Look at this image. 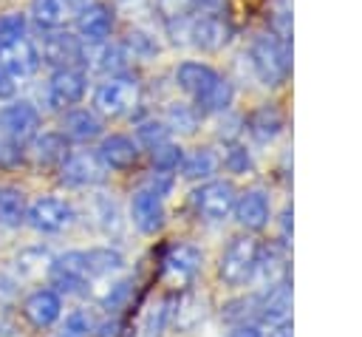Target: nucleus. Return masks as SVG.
Wrapping results in <instances>:
<instances>
[{"instance_id": "nucleus-1", "label": "nucleus", "mask_w": 362, "mask_h": 337, "mask_svg": "<svg viewBox=\"0 0 362 337\" xmlns=\"http://www.w3.org/2000/svg\"><path fill=\"white\" fill-rule=\"evenodd\" d=\"M252 74L260 85L266 88H280L286 85L288 74H291V42L277 40L272 31L269 34H257L249 42V54H246Z\"/></svg>"}, {"instance_id": "nucleus-2", "label": "nucleus", "mask_w": 362, "mask_h": 337, "mask_svg": "<svg viewBox=\"0 0 362 337\" xmlns=\"http://www.w3.org/2000/svg\"><path fill=\"white\" fill-rule=\"evenodd\" d=\"M260 255V241L252 232L232 235L229 244L218 255V280L229 289H243L252 283L255 263Z\"/></svg>"}, {"instance_id": "nucleus-3", "label": "nucleus", "mask_w": 362, "mask_h": 337, "mask_svg": "<svg viewBox=\"0 0 362 337\" xmlns=\"http://www.w3.org/2000/svg\"><path fill=\"white\" fill-rule=\"evenodd\" d=\"M204 272V252L189 241H173L161 255V278L170 289H189Z\"/></svg>"}, {"instance_id": "nucleus-4", "label": "nucleus", "mask_w": 362, "mask_h": 337, "mask_svg": "<svg viewBox=\"0 0 362 337\" xmlns=\"http://www.w3.org/2000/svg\"><path fill=\"white\" fill-rule=\"evenodd\" d=\"M238 198V187L229 178H206L198 181V187L189 193V207L201 221L221 224L232 215Z\"/></svg>"}, {"instance_id": "nucleus-5", "label": "nucleus", "mask_w": 362, "mask_h": 337, "mask_svg": "<svg viewBox=\"0 0 362 337\" xmlns=\"http://www.w3.org/2000/svg\"><path fill=\"white\" fill-rule=\"evenodd\" d=\"M136 105H139V82L127 74L107 76L93 91V110L105 119L127 116V113H133Z\"/></svg>"}, {"instance_id": "nucleus-6", "label": "nucleus", "mask_w": 362, "mask_h": 337, "mask_svg": "<svg viewBox=\"0 0 362 337\" xmlns=\"http://www.w3.org/2000/svg\"><path fill=\"white\" fill-rule=\"evenodd\" d=\"M272 215H274L272 198L263 187H246L238 193L235 207H232V218L243 232H252V235L263 232L272 224Z\"/></svg>"}, {"instance_id": "nucleus-7", "label": "nucleus", "mask_w": 362, "mask_h": 337, "mask_svg": "<svg viewBox=\"0 0 362 337\" xmlns=\"http://www.w3.org/2000/svg\"><path fill=\"white\" fill-rule=\"evenodd\" d=\"M25 221L37 232L54 235V232L68 229L76 221V212H74V207L68 201L54 198V195H45V198H37L31 207H25Z\"/></svg>"}, {"instance_id": "nucleus-8", "label": "nucleus", "mask_w": 362, "mask_h": 337, "mask_svg": "<svg viewBox=\"0 0 362 337\" xmlns=\"http://www.w3.org/2000/svg\"><path fill=\"white\" fill-rule=\"evenodd\" d=\"M105 178H107V170L99 161L96 150L93 153H88V150L68 153L65 161L59 164V181L68 187H99V184H105Z\"/></svg>"}, {"instance_id": "nucleus-9", "label": "nucleus", "mask_w": 362, "mask_h": 337, "mask_svg": "<svg viewBox=\"0 0 362 337\" xmlns=\"http://www.w3.org/2000/svg\"><path fill=\"white\" fill-rule=\"evenodd\" d=\"M130 221L141 235H158L167 221L164 198L147 187H139L130 195Z\"/></svg>"}, {"instance_id": "nucleus-10", "label": "nucleus", "mask_w": 362, "mask_h": 337, "mask_svg": "<svg viewBox=\"0 0 362 337\" xmlns=\"http://www.w3.org/2000/svg\"><path fill=\"white\" fill-rule=\"evenodd\" d=\"M40 59L48 62L51 68H71L76 62H85V42L79 40V34L51 28L42 40Z\"/></svg>"}, {"instance_id": "nucleus-11", "label": "nucleus", "mask_w": 362, "mask_h": 337, "mask_svg": "<svg viewBox=\"0 0 362 337\" xmlns=\"http://www.w3.org/2000/svg\"><path fill=\"white\" fill-rule=\"evenodd\" d=\"M288 246H283L280 241L274 244H260V255H257V263H255V275H252V283L249 286H257L260 289H269L280 280H288L291 278V269H288V255H286Z\"/></svg>"}, {"instance_id": "nucleus-12", "label": "nucleus", "mask_w": 362, "mask_h": 337, "mask_svg": "<svg viewBox=\"0 0 362 337\" xmlns=\"http://www.w3.org/2000/svg\"><path fill=\"white\" fill-rule=\"evenodd\" d=\"M232 40V25L223 20V14H198L189 20V42L198 51L215 54L226 48Z\"/></svg>"}, {"instance_id": "nucleus-13", "label": "nucleus", "mask_w": 362, "mask_h": 337, "mask_svg": "<svg viewBox=\"0 0 362 337\" xmlns=\"http://www.w3.org/2000/svg\"><path fill=\"white\" fill-rule=\"evenodd\" d=\"M85 88H88V76H85L82 68H76V65L57 68L48 79L45 99H48L51 108H68V105H76L85 96Z\"/></svg>"}, {"instance_id": "nucleus-14", "label": "nucleus", "mask_w": 362, "mask_h": 337, "mask_svg": "<svg viewBox=\"0 0 362 337\" xmlns=\"http://www.w3.org/2000/svg\"><path fill=\"white\" fill-rule=\"evenodd\" d=\"M96 156L99 161L105 164V170H116V173H124V170H133L141 159V150H139V142L133 136H124V133H110V136H102L99 147H96Z\"/></svg>"}, {"instance_id": "nucleus-15", "label": "nucleus", "mask_w": 362, "mask_h": 337, "mask_svg": "<svg viewBox=\"0 0 362 337\" xmlns=\"http://www.w3.org/2000/svg\"><path fill=\"white\" fill-rule=\"evenodd\" d=\"M37 127H40V113L31 102H11L0 108V133L6 139H14L23 144L37 136Z\"/></svg>"}, {"instance_id": "nucleus-16", "label": "nucleus", "mask_w": 362, "mask_h": 337, "mask_svg": "<svg viewBox=\"0 0 362 337\" xmlns=\"http://www.w3.org/2000/svg\"><path fill=\"white\" fill-rule=\"evenodd\" d=\"M291 320V278L257 292V323L274 326Z\"/></svg>"}, {"instance_id": "nucleus-17", "label": "nucleus", "mask_w": 362, "mask_h": 337, "mask_svg": "<svg viewBox=\"0 0 362 337\" xmlns=\"http://www.w3.org/2000/svg\"><path fill=\"white\" fill-rule=\"evenodd\" d=\"M110 31H113V8L110 6L96 0L76 11V34L82 42H88V45L105 42L110 37Z\"/></svg>"}, {"instance_id": "nucleus-18", "label": "nucleus", "mask_w": 362, "mask_h": 337, "mask_svg": "<svg viewBox=\"0 0 362 337\" xmlns=\"http://www.w3.org/2000/svg\"><path fill=\"white\" fill-rule=\"evenodd\" d=\"M243 130L252 136L255 144L266 147V144L277 142V136L286 130V116L280 113L277 105H260L243 119Z\"/></svg>"}, {"instance_id": "nucleus-19", "label": "nucleus", "mask_w": 362, "mask_h": 337, "mask_svg": "<svg viewBox=\"0 0 362 337\" xmlns=\"http://www.w3.org/2000/svg\"><path fill=\"white\" fill-rule=\"evenodd\" d=\"M23 317L34 329H48L62 317V297L54 289H37L23 300Z\"/></svg>"}, {"instance_id": "nucleus-20", "label": "nucleus", "mask_w": 362, "mask_h": 337, "mask_svg": "<svg viewBox=\"0 0 362 337\" xmlns=\"http://www.w3.org/2000/svg\"><path fill=\"white\" fill-rule=\"evenodd\" d=\"M0 65L17 79V76H31L40 68V51L28 37H20L14 42L0 45Z\"/></svg>"}, {"instance_id": "nucleus-21", "label": "nucleus", "mask_w": 362, "mask_h": 337, "mask_svg": "<svg viewBox=\"0 0 362 337\" xmlns=\"http://www.w3.org/2000/svg\"><path fill=\"white\" fill-rule=\"evenodd\" d=\"M218 76H221V74H218L212 65L198 62V59H184V62H178V68H175V74H173L175 85H178L189 99H198Z\"/></svg>"}, {"instance_id": "nucleus-22", "label": "nucleus", "mask_w": 362, "mask_h": 337, "mask_svg": "<svg viewBox=\"0 0 362 337\" xmlns=\"http://www.w3.org/2000/svg\"><path fill=\"white\" fill-rule=\"evenodd\" d=\"M102 119L96 110H88V108H74L62 116V136L68 142H79V144H88V142H96L102 136Z\"/></svg>"}, {"instance_id": "nucleus-23", "label": "nucleus", "mask_w": 362, "mask_h": 337, "mask_svg": "<svg viewBox=\"0 0 362 337\" xmlns=\"http://www.w3.org/2000/svg\"><path fill=\"white\" fill-rule=\"evenodd\" d=\"M221 167V156L212 150V147H195L189 153L181 156L178 161V173L181 178L187 181H206V178H215Z\"/></svg>"}, {"instance_id": "nucleus-24", "label": "nucleus", "mask_w": 362, "mask_h": 337, "mask_svg": "<svg viewBox=\"0 0 362 337\" xmlns=\"http://www.w3.org/2000/svg\"><path fill=\"white\" fill-rule=\"evenodd\" d=\"M90 62L96 71L107 74V76H119V74H127V62H130V54L122 42H96L90 48Z\"/></svg>"}, {"instance_id": "nucleus-25", "label": "nucleus", "mask_w": 362, "mask_h": 337, "mask_svg": "<svg viewBox=\"0 0 362 337\" xmlns=\"http://www.w3.org/2000/svg\"><path fill=\"white\" fill-rule=\"evenodd\" d=\"M85 269L90 280L110 278L124 269V255L116 246H90L85 249Z\"/></svg>"}, {"instance_id": "nucleus-26", "label": "nucleus", "mask_w": 362, "mask_h": 337, "mask_svg": "<svg viewBox=\"0 0 362 337\" xmlns=\"http://www.w3.org/2000/svg\"><path fill=\"white\" fill-rule=\"evenodd\" d=\"M235 102V85L221 74L198 99H192V105L201 110V113H223L229 110Z\"/></svg>"}, {"instance_id": "nucleus-27", "label": "nucleus", "mask_w": 362, "mask_h": 337, "mask_svg": "<svg viewBox=\"0 0 362 337\" xmlns=\"http://www.w3.org/2000/svg\"><path fill=\"white\" fill-rule=\"evenodd\" d=\"M201 110L192 105V102H170L164 108V125L170 127V133H181V136H189L198 130L201 125Z\"/></svg>"}, {"instance_id": "nucleus-28", "label": "nucleus", "mask_w": 362, "mask_h": 337, "mask_svg": "<svg viewBox=\"0 0 362 337\" xmlns=\"http://www.w3.org/2000/svg\"><path fill=\"white\" fill-rule=\"evenodd\" d=\"M34 161L42 164V167H59L65 161V156L71 153L68 150V139L62 133H42V136H34Z\"/></svg>"}, {"instance_id": "nucleus-29", "label": "nucleus", "mask_w": 362, "mask_h": 337, "mask_svg": "<svg viewBox=\"0 0 362 337\" xmlns=\"http://www.w3.org/2000/svg\"><path fill=\"white\" fill-rule=\"evenodd\" d=\"M206 314V306H204V297H198L195 292L184 289V295L175 297V306H173V326L175 329H192L204 320Z\"/></svg>"}, {"instance_id": "nucleus-30", "label": "nucleus", "mask_w": 362, "mask_h": 337, "mask_svg": "<svg viewBox=\"0 0 362 337\" xmlns=\"http://www.w3.org/2000/svg\"><path fill=\"white\" fill-rule=\"evenodd\" d=\"M221 320H226L229 326H235V323H257V292L229 297L221 306Z\"/></svg>"}, {"instance_id": "nucleus-31", "label": "nucleus", "mask_w": 362, "mask_h": 337, "mask_svg": "<svg viewBox=\"0 0 362 337\" xmlns=\"http://www.w3.org/2000/svg\"><path fill=\"white\" fill-rule=\"evenodd\" d=\"M221 164H223V170L232 173V176H249V173H255V156H252V150H249L240 139L223 144Z\"/></svg>"}, {"instance_id": "nucleus-32", "label": "nucleus", "mask_w": 362, "mask_h": 337, "mask_svg": "<svg viewBox=\"0 0 362 337\" xmlns=\"http://www.w3.org/2000/svg\"><path fill=\"white\" fill-rule=\"evenodd\" d=\"M25 224V198L17 187H0V227H20Z\"/></svg>"}, {"instance_id": "nucleus-33", "label": "nucleus", "mask_w": 362, "mask_h": 337, "mask_svg": "<svg viewBox=\"0 0 362 337\" xmlns=\"http://www.w3.org/2000/svg\"><path fill=\"white\" fill-rule=\"evenodd\" d=\"M31 17L40 28H59L68 17L65 0H31Z\"/></svg>"}, {"instance_id": "nucleus-34", "label": "nucleus", "mask_w": 362, "mask_h": 337, "mask_svg": "<svg viewBox=\"0 0 362 337\" xmlns=\"http://www.w3.org/2000/svg\"><path fill=\"white\" fill-rule=\"evenodd\" d=\"M181 156H184V147L178 142H173V139L150 147V164H153V170H170V173H175Z\"/></svg>"}, {"instance_id": "nucleus-35", "label": "nucleus", "mask_w": 362, "mask_h": 337, "mask_svg": "<svg viewBox=\"0 0 362 337\" xmlns=\"http://www.w3.org/2000/svg\"><path fill=\"white\" fill-rule=\"evenodd\" d=\"M167 139H173V136H170V127L161 119H141L136 125V142H139V147H147L150 150L153 144H161Z\"/></svg>"}, {"instance_id": "nucleus-36", "label": "nucleus", "mask_w": 362, "mask_h": 337, "mask_svg": "<svg viewBox=\"0 0 362 337\" xmlns=\"http://www.w3.org/2000/svg\"><path fill=\"white\" fill-rule=\"evenodd\" d=\"M93 331H96V323H93V317H90L88 312H82V309L65 314V320H62V326H59V337H93Z\"/></svg>"}, {"instance_id": "nucleus-37", "label": "nucleus", "mask_w": 362, "mask_h": 337, "mask_svg": "<svg viewBox=\"0 0 362 337\" xmlns=\"http://www.w3.org/2000/svg\"><path fill=\"white\" fill-rule=\"evenodd\" d=\"M124 48H127V54H133L139 59H153L158 54V40L141 28H133L124 40Z\"/></svg>"}, {"instance_id": "nucleus-38", "label": "nucleus", "mask_w": 362, "mask_h": 337, "mask_svg": "<svg viewBox=\"0 0 362 337\" xmlns=\"http://www.w3.org/2000/svg\"><path fill=\"white\" fill-rule=\"evenodd\" d=\"M20 37H25V14H17V11L0 14V45L14 42Z\"/></svg>"}, {"instance_id": "nucleus-39", "label": "nucleus", "mask_w": 362, "mask_h": 337, "mask_svg": "<svg viewBox=\"0 0 362 337\" xmlns=\"http://www.w3.org/2000/svg\"><path fill=\"white\" fill-rule=\"evenodd\" d=\"M130 295H133V280H119V283H113L110 292L102 297V306H105L110 314H116V312H122V309L127 306Z\"/></svg>"}, {"instance_id": "nucleus-40", "label": "nucleus", "mask_w": 362, "mask_h": 337, "mask_svg": "<svg viewBox=\"0 0 362 337\" xmlns=\"http://www.w3.org/2000/svg\"><path fill=\"white\" fill-rule=\"evenodd\" d=\"M141 187H147V190L158 193L161 198H167L173 193V187H175V173H170V170H150L144 176V181H141Z\"/></svg>"}, {"instance_id": "nucleus-41", "label": "nucleus", "mask_w": 362, "mask_h": 337, "mask_svg": "<svg viewBox=\"0 0 362 337\" xmlns=\"http://www.w3.org/2000/svg\"><path fill=\"white\" fill-rule=\"evenodd\" d=\"M156 8L167 23V20H178V17H192L195 0H156Z\"/></svg>"}, {"instance_id": "nucleus-42", "label": "nucleus", "mask_w": 362, "mask_h": 337, "mask_svg": "<svg viewBox=\"0 0 362 337\" xmlns=\"http://www.w3.org/2000/svg\"><path fill=\"white\" fill-rule=\"evenodd\" d=\"M218 139L226 144V142H235V139H240V133H243V116H235V113H229V110H223L221 113V119H218Z\"/></svg>"}, {"instance_id": "nucleus-43", "label": "nucleus", "mask_w": 362, "mask_h": 337, "mask_svg": "<svg viewBox=\"0 0 362 337\" xmlns=\"http://www.w3.org/2000/svg\"><path fill=\"white\" fill-rule=\"evenodd\" d=\"M96 215H99V224H102L105 232H116L119 224H122L119 207H116L110 198H96Z\"/></svg>"}, {"instance_id": "nucleus-44", "label": "nucleus", "mask_w": 362, "mask_h": 337, "mask_svg": "<svg viewBox=\"0 0 362 337\" xmlns=\"http://www.w3.org/2000/svg\"><path fill=\"white\" fill-rule=\"evenodd\" d=\"M23 161V144L14 139H0V167H17Z\"/></svg>"}, {"instance_id": "nucleus-45", "label": "nucleus", "mask_w": 362, "mask_h": 337, "mask_svg": "<svg viewBox=\"0 0 362 337\" xmlns=\"http://www.w3.org/2000/svg\"><path fill=\"white\" fill-rule=\"evenodd\" d=\"M223 337H266V331L260 323H235Z\"/></svg>"}, {"instance_id": "nucleus-46", "label": "nucleus", "mask_w": 362, "mask_h": 337, "mask_svg": "<svg viewBox=\"0 0 362 337\" xmlns=\"http://www.w3.org/2000/svg\"><path fill=\"white\" fill-rule=\"evenodd\" d=\"M277 241L283 244V246H291V207L286 204L283 207V212H280V218H277Z\"/></svg>"}, {"instance_id": "nucleus-47", "label": "nucleus", "mask_w": 362, "mask_h": 337, "mask_svg": "<svg viewBox=\"0 0 362 337\" xmlns=\"http://www.w3.org/2000/svg\"><path fill=\"white\" fill-rule=\"evenodd\" d=\"M226 0H195V11L198 14H223Z\"/></svg>"}, {"instance_id": "nucleus-48", "label": "nucleus", "mask_w": 362, "mask_h": 337, "mask_svg": "<svg viewBox=\"0 0 362 337\" xmlns=\"http://www.w3.org/2000/svg\"><path fill=\"white\" fill-rule=\"evenodd\" d=\"M266 337H294V326H291V320H283V323L269 326Z\"/></svg>"}, {"instance_id": "nucleus-49", "label": "nucleus", "mask_w": 362, "mask_h": 337, "mask_svg": "<svg viewBox=\"0 0 362 337\" xmlns=\"http://www.w3.org/2000/svg\"><path fill=\"white\" fill-rule=\"evenodd\" d=\"M11 93H14V76L0 65V99H6Z\"/></svg>"}, {"instance_id": "nucleus-50", "label": "nucleus", "mask_w": 362, "mask_h": 337, "mask_svg": "<svg viewBox=\"0 0 362 337\" xmlns=\"http://www.w3.org/2000/svg\"><path fill=\"white\" fill-rule=\"evenodd\" d=\"M65 3H68V8L79 11V8H85V6H90V3H96V0H65Z\"/></svg>"}]
</instances>
